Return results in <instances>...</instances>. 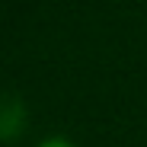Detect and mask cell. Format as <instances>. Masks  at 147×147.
Wrapping results in <instances>:
<instances>
[{"label":"cell","instance_id":"1","mask_svg":"<svg viewBox=\"0 0 147 147\" xmlns=\"http://www.w3.org/2000/svg\"><path fill=\"white\" fill-rule=\"evenodd\" d=\"M26 121H29L26 102L13 93H0V144L19 141L26 131Z\"/></svg>","mask_w":147,"mask_h":147},{"label":"cell","instance_id":"2","mask_svg":"<svg viewBox=\"0 0 147 147\" xmlns=\"http://www.w3.org/2000/svg\"><path fill=\"white\" fill-rule=\"evenodd\" d=\"M38 147H74V144H70L67 138H45Z\"/></svg>","mask_w":147,"mask_h":147}]
</instances>
